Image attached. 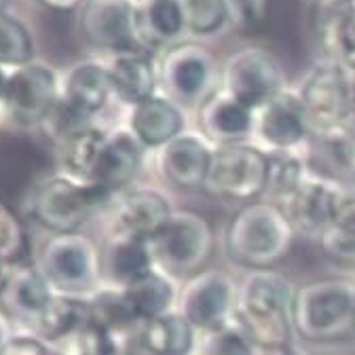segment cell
Listing matches in <instances>:
<instances>
[{"label": "cell", "mask_w": 355, "mask_h": 355, "mask_svg": "<svg viewBox=\"0 0 355 355\" xmlns=\"http://www.w3.org/2000/svg\"><path fill=\"white\" fill-rule=\"evenodd\" d=\"M345 187L332 175L309 171L304 182L282 203L296 235L320 241L336 216Z\"/></svg>", "instance_id": "cell-15"}, {"label": "cell", "mask_w": 355, "mask_h": 355, "mask_svg": "<svg viewBox=\"0 0 355 355\" xmlns=\"http://www.w3.org/2000/svg\"><path fill=\"white\" fill-rule=\"evenodd\" d=\"M36 264L58 294L92 296L104 282L100 250L83 233L49 235Z\"/></svg>", "instance_id": "cell-5"}, {"label": "cell", "mask_w": 355, "mask_h": 355, "mask_svg": "<svg viewBox=\"0 0 355 355\" xmlns=\"http://www.w3.org/2000/svg\"><path fill=\"white\" fill-rule=\"evenodd\" d=\"M121 290L140 324L178 309V294L180 292H178L171 275L159 269V266L148 275Z\"/></svg>", "instance_id": "cell-30"}, {"label": "cell", "mask_w": 355, "mask_h": 355, "mask_svg": "<svg viewBox=\"0 0 355 355\" xmlns=\"http://www.w3.org/2000/svg\"><path fill=\"white\" fill-rule=\"evenodd\" d=\"M322 250L345 264H355V187H345L332 225L320 239Z\"/></svg>", "instance_id": "cell-31"}, {"label": "cell", "mask_w": 355, "mask_h": 355, "mask_svg": "<svg viewBox=\"0 0 355 355\" xmlns=\"http://www.w3.org/2000/svg\"><path fill=\"white\" fill-rule=\"evenodd\" d=\"M0 355H60V351L36 334H15Z\"/></svg>", "instance_id": "cell-39"}, {"label": "cell", "mask_w": 355, "mask_h": 355, "mask_svg": "<svg viewBox=\"0 0 355 355\" xmlns=\"http://www.w3.org/2000/svg\"><path fill=\"white\" fill-rule=\"evenodd\" d=\"M9 76H11V68L0 64V110L5 106V98H7V87H9Z\"/></svg>", "instance_id": "cell-42"}, {"label": "cell", "mask_w": 355, "mask_h": 355, "mask_svg": "<svg viewBox=\"0 0 355 355\" xmlns=\"http://www.w3.org/2000/svg\"><path fill=\"white\" fill-rule=\"evenodd\" d=\"M294 229L275 201L243 203L227 225L225 248L233 262L250 271L273 269L294 243Z\"/></svg>", "instance_id": "cell-2"}, {"label": "cell", "mask_w": 355, "mask_h": 355, "mask_svg": "<svg viewBox=\"0 0 355 355\" xmlns=\"http://www.w3.org/2000/svg\"><path fill=\"white\" fill-rule=\"evenodd\" d=\"M108 131L98 125H85L60 140L58 161L60 171L80 182H92L100 163Z\"/></svg>", "instance_id": "cell-28"}, {"label": "cell", "mask_w": 355, "mask_h": 355, "mask_svg": "<svg viewBox=\"0 0 355 355\" xmlns=\"http://www.w3.org/2000/svg\"><path fill=\"white\" fill-rule=\"evenodd\" d=\"M313 28L324 58L355 68V0H315Z\"/></svg>", "instance_id": "cell-23"}, {"label": "cell", "mask_w": 355, "mask_h": 355, "mask_svg": "<svg viewBox=\"0 0 355 355\" xmlns=\"http://www.w3.org/2000/svg\"><path fill=\"white\" fill-rule=\"evenodd\" d=\"M127 127L146 150L157 153L187 131V110L159 92L142 104L129 108Z\"/></svg>", "instance_id": "cell-22"}, {"label": "cell", "mask_w": 355, "mask_h": 355, "mask_svg": "<svg viewBox=\"0 0 355 355\" xmlns=\"http://www.w3.org/2000/svg\"><path fill=\"white\" fill-rule=\"evenodd\" d=\"M269 187V155L254 142L218 146L209 167L205 191L218 199L250 203Z\"/></svg>", "instance_id": "cell-8"}, {"label": "cell", "mask_w": 355, "mask_h": 355, "mask_svg": "<svg viewBox=\"0 0 355 355\" xmlns=\"http://www.w3.org/2000/svg\"><path fill=\"white\" fill-rule=\"evenodd\" d=\"M28 235L21 225V220L0 201V262L7 266L26 262L28 258Z\"/></svg>", "instance_id": "cell-37"}, {"label": "cell", "mask_w": 355, "mask_h": 355, "mask_svg": "<svg viewBox=\"0 0 355 355\" xmlns=\"http://www.w3.org/2000/svg\"><path fill=\"white\" fill-rule=\"evenodd\" d=\"M216 148L201 131L187 129L157 150V171L171 187L184 191L203 189Z\"/></svg>", "instance_id": "cell-16"}, {"label": "cell", "mask_w": 355, "mask_h": 355, "mask_svg": "<svg viewBox=\"0 0 355 355\" xmlns=\"http://www.w3.org/2000/svg\"><path fill=\"white\" fill-rule=\"evenodd\" d=\"M199 332L180 313L169 311L165 315L142 322L136 332V345L146 355H191L197 347Z\"/></svg>", "instance_id": "cell-27"}, {"label": "cell", "mask_w": 355, "mask_h": 355, "mask_svg": "<svg viewBox=\"0 0 355 355\" xmlns=\"http://www.w3.org/2000/svg\"><path fill=\"white\" fill-rule=\"evenodd\" d=\"M58 351H60V355H76V353H72L70 349H64V347H62V349H58Z\"/></svg>", "instance_id": "cell-46"}, {"label": "cell", "mask_w": 355, "mask_h": 355, "mask_svg": "<svg viewBox=\"0 0 355 355\" xmlns=\"http://www.w3.org/2000/svg\"><path fill=\"white\" fill-rule=\"evenodd\" d=\"M110 203L114 201L94 182H80L58 171L34 189L30 214L51 235L78 233L87 220Z\"/></svg>", "instance_id": "cell-4"}, {"label": "cell", "mask_w": 355, "mask_h": 355, "mask_svg": "<svg viewBox=\"0 0 355 355\" xmlns=\"http://www.w3.org/2000/svg\"><path fill=\"white\" fill-rule=\"evenodd\" d=\"M110 98H114L112 85L106 62L102 60L76 62L62 74L60 108L78 125H92Z\"/></svg>", "instance_id": "cell-17"}, {"label": "cell", "mask_w": 355, "mask_h": 355, "mask_svg": "<svg viewBox=\"0 0 355 355\" xmlns=\"http://www.w3.org/2000/svg\"><path fill=\"white\" fill-rule=\"evenodd\" d=\"M89 324V304L87 296L58 294L44 309V313L34 322L32 334L55 345L70 343Z\"/></svg>", "instance_id": "cell-29"}, {"label": "cell", "mask_w": 355, "mask_h": 355, "mask_svg": "<svg viewBox=\"0 0 355 355\" xmlns=\"http://www.w3.org/2000/svg\"><path fill=\"white\" fill-rule=\"evenodd\" d=\"M239 286L225 271H199L178 294V311L199 334H211L235 320Z\"/></svg>", "instance_id": "cell-11"}, {"label": "cell", "mask_w": 355, "mask_h": 355, "mask_svg": "<svg viewBox=\"0 0 355 355\" xmlns=\"http://www.w3.org/2000/svg\"><path fill=\"white\" fill-rule=\"evenodd\" d=\"M112 96L133 108L159 94V55L148 49L116 53L106 60Z\"/></svg>", "instance_id": "cell-21"}, {"label": "cell", "mask_w": 355, "mask_h": 355, "mask_svg": "<svg viewBox=\"0 0 355 355\" xmlns=\"http://www.w3.org/2000/svg\"><path fill=\"white\" fill-rule=\"evenodd\" d=\"M294 284L273 271H250L239 284L235 320L266 349L277 353L290 347V336L294 332Z\"/></svg>", "instance_id": "cell-1"}, {"label": "cell", "mask_w": 355, "mask_h": 355, "mask_svg": "<svg viewBox=\"0 0 355 355\" xmlns=\"http://www.w3.org/2000/svg\"><path fill=\"white\" fill-rule=\"evenodd\" d=\"M309 159L304 150L269 155V193L275 203H284L309 175Z\"/></svg>", "instance_id": "cell-34"}, {"label": "cell", "mask_w": 355, "mask_h": 355, "mask_svg": "<svg viewBox=\"0 0 355 355\" xmlns=\"http://www.w3.org/2000/svg\"><path fill=\"white\" fill-rule=\"evenodd\" d=\"M349 100H351V112L355 121V68L349 70Z\"/></svg>", "instance_id": "cell-43"}, {"label": "cell", "mask_w": 355, "mask_h": 355, "mask_svg": "<svg viewBox=\"0 0 355 355\" xmlns=\"http://www.w3.org/2000/svg\"><path fill=\"white\" fill-rule=\"evenodd\" d=\"M220 89L248 108L260 110L288 89V74L273 51L248 44L220 66Z\"/></svg>", "instance_id": "cell-7"}, {"label": "cell", "mask_w": 355, "mask_h": 355, "mask_svg": "<svg viewBox=\"0 0 355 355\" xmlns=\"http://www.w3.org/2000/svg\"><path fill=\"white\" fill-rule=\"evenodd\" d=\"M184 9L191 38L205 40L233 28L227 0H184Z\"/></svg>", "instance_id": "cell-35"}, {"label": "cell", "mask_w": 355, "mask_h": 355, "mask_svg": "<svg viewBox=\"0 0 355 355\" xmlns=\"http://www.w3.org/2000/svg\"><path fill=\"white\" fill-rule=\"evenodd\" d=\"M13 320L11 315L7 313V311L0 306V353H3V349L7 347V343L13 338Z\"/></svg>", "instance_id": "cell-41"}, {"label": "cell", "mask_w": 355, "mask_h": 355, "mask_svg": "<svg viewBox=\"0 0 355 355\" xmlns=\"http://www.w3.org/2000/svg\"><path fill=\"white\" fill-rule=\"evenodd\" d=\"M199 125L203 136L218 146L252 142L256 110L220 89L199 108Z\"/></svg>", "instance_id": "cell-24"}, {"label": "cell", "mask_w": 355, "mask_h": 355, "mask_svg": "<svg viewBox=\"0 0 355 355\" xmlns=\"http://www.w3.org/2000/svg\"><path fill=\"white\" fill-rule=\"evenodd\" d=\"M211 250L214 231L195 211H173L167 227L153 241L157 266L165 273H199Z\"/></svg>", "instance_id": "cell-12"}, {"label": "cell", "mask_w": 355, "mask_h": 355, "mask_svg": "<svg viewBox=\"0 0 355 355\" xmlns=\"http://www.w3.org/2000/svg\"><path fill=\"white\" fill-rule=\"evenodd\" d=\"M233 28L250 30L264 21L269 11V0H227Z\"/></svg>", "instance_id": "cell-38"}, {"label": "cell", "mask_w": 355, "mask_h": 355, "mask_svg": "<svg viewBox=\"0 0 355 355\" xmlns=\"http://www.w3.org/2000/svg\"><path fill=\"white\" fill-rule=\"evenodd\" d=\"M275 355H300V353H296V351H292L290 347H286V349H282V351H277Z\"/></svg>", "instance_id": "cell-45"}, {"label": "cell", "mask_w": 355, "mask_h": 355, "mask_svg": "<svg viewBox=\"0 0 355 355\" xmlns=\"http://www.w3.org/2000/svg\"><path fill=\"white\" fill-rule=\"evenodd\" d=\"M311 136L313 129L296 89H284L269 104L256 110L252 142L266 155L304 150Z\"/></svg>", "instance_id": "cell-14"}, {"label": "cell", "mask_w": 355, "mask_h": 355, "mask_svg": "<svg viewBox=\"0 0 355 355\" xmlns=\"http://www.w3.org/2000/svg\"><path fill=\"white\" fill-rule=\"evenodd\" d=\"M173 207L165 193L150 187L129 189L123 193L112 211V235L155 241L173 216Z\"/></svg>", "instance_id": "cell-18"}, {"label": "cell", "mask_w": 355, "mask_h": 355, "mask_svg": "<svg viewBox=\"0 0 355 355\" xmlns=\"http://www.w3.org/2000/svg\"><path fill=\"white\" fill-rule=\"evenodd\" d=\"M140 30L146 49L155 53L187 42L191 36L184 0H140Z\"/></svg>", "instance_id": "cell-26"}, {"label": "cell", "mask_w": 355, "mask_h": 355, "mask_svg": "<svg viewBox=\"0 0 355 355\" xmlns=\"http://www.w3.org/2000/svg\"><path fill=\"white\" fill-rule=\"evenodd\" d=\"M38 3L44 9L55 11V13H72V11L83 9L87 0H38Z\"/></svg>", "instance_id": "cell-40"}, {"label": "cell", "mask_w": 355, "mask_h": 355, "mask_svg": "<svg viewBox=\"0 0 355 355\" xmlns=\"http://www.w3.org/2000/svg\"><path fill=\"white\" fill-rule=\"evenodd\" d=\"M209 355H269L237 320L222 326L220 330L205 334Z\"/></svg>", "instance_id": "cell-36"}, {"label": "cell", "mask_w": 355, "mask_h": 355, "mask_svg": "<svg viewBox=\"0 0 355 355\" xmlns=\"http://www.w3.org/2000/svg\"><path fill=\"white\" fill-rule=\"evenodd\" d=\"M294 332L313 343H330L355 332V279L330 277L296 290Z\"/></svg>", "instance_id": "cell-3"}, {"label": "cell", "mask_w": 355, "mask_h": 355, "mask_svg": "<svg viewBox=\"0 0 355 355\" xmlns=\"http://www.w3.org/2000/svg\"><path fill=\"white\" fill-rule=\"evenodd\" d=\"M296 92L313 136L355 123L349 100V70L334 60H320L306 70Z\"/></svg>", "instance_id": "cell-9"}, {"label": "cell", "mask_w": 355, "mask_h": 355, "mask_svg": "<svg viewBox=\"0 0 355 355\" xmlns=\"http://www.w3.org/2000/svg\"><path fill=\"white\" fill-rule=\"evenodd\" d=\"M102 256V277L106 286L127 288L157 269V258L150 241L112 235L106 248L100 252Z\"/></svg>", "instance_id": "cell-25"}, {"label": "cell", "mask_w": 355, "mask_h": 355, "mask_svg": "<svg viewBox=\"0 0 355 355\" xmlns=\"http://www.w3.org/2000/svg\"><path fill=\"white\" fill-rule=\"evenodd\" d=\"M78 24L85 40L108 58L146 49L140 30V0H87Z\"/></svg>", "instance_id": "cell-10"}, {"label": "cell", "mask_w": 355, "mask_h": 355, "mask_svg": "<svg viewBox=\"0 0 355 355\" xmlns=\"http://www.w3.org/2000/svg\"><path fill=\"white\" fill-rule=\"evenodd\" d=\"M5 275H7V264L0 262V286H3V282H5Z\"/></svg>", "instance_id": "cell-44"}, {"label": "cell", "mask_w": 355, "mask_h": 355, "mask_svg": "<svg viewBox=\"0 0 355 355\" xmlns=\"http://www.w3.org/2000/svg\"><path fill=\"white\" fill-rule=\"evenodd\" d=\"M159 92L187 108H201L220 92V66L199 42L187 40L159 53Z\"/></svg>", "instance_id": "cell-6"}, {"label": "cell", "mask_w": 355, "mask_h": 355, "mask_svg": "<svg viewBox=\"0 0 355 355\" xmlns=\"http://www.w3.org/2000/svg\"><path fill=\"white\" fill-rule=\"evenodd\" d=\"M146 148L138 142L129 127L108 131V138L94 173V184L100 187L114 203L131 189L144 165Z\"/></svg>", "instance_id": "cell-19"}, {"label": "cell", "mask_w": 355, "mask_h": 355, "mask_svg": "<svg viewBox=\"0 0 355 355\" xmlns=\"http://www.w3.org/2000/svg\"><path fill=\"white\" fill-rule=\"evenodd\" d=\"M53 296L55 290L40 271V266L30 262H19L7 269L5 282L0 286V306L11 315V320L24 322L30 328L44 313Z\"/></svg>", "instance_id": "cell-20"}, {"label": "cell", "mask_w": 355, "mask_h": 355, "mask_svg": "<svg viewBox=\"0 0 355 355\" xmlns=\"http://www.w3.org/2000/svg\"><path fill=\"white\" fill-rule=\"evenodd\" d=\"M353 279H355V277H353Z\"/></svg>", "instance_id": "cell-47"}, {"label": "cell", "mask_w": 355, "mask_h": 355, "mask_svg": "<svg viewBox=\"0 0 355 355\" xmlns=\"http://www.w3.org/2000/svg\"><path fill=\"white\" fill-rule=\"evenodd\" d=\"M62 98V76L44 62L11 68L3 110L26 127H40L51 116Z\"/></svg>", "instance_id": "cell-13"}, {"label": "cell", "mask_w": 355, "mask_h": 355, "mask_svg": "<svg viewBox=\"0 0 355 355\" xmlns=\"http://www.w3.org/2000/svg\"><path fill=\"white\" fill-rule=\"evenodd\" d=\"M313 138L318 144L320 161L334 173V180L336 178L355 180V123L318 133Z\"/></svg>", "instance_id": "cell-32"}, {"label": "cell", "mask_w": 355, "mask_h": 355, "mask_svg": "<svg viewBox=\"0 0 355 355\" xmlns=\"http://www.w3.org/2000/svg\"><path fill=\"white\" fill-rule=\"evenodd\" d=\"M34 36L30 28L13 13L5 9V0H0V64L7 68H17L34 62Z\"/></svg>", "instance_id": "cell-33"}]
</instances>
